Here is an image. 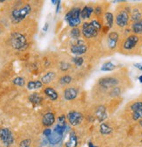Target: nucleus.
I'll return each instance as SVG.
<instances>
[{"label":"nucleus","mask_w":142,"mask_h":147,"mask_svg":"<svg viewBox=\"0 0 142 147\" xmlns=\"http://www.w3.org/2000/svg\"><path fill=\"white\" fill-rule=\"evenodd\" d=\"M31 7L29 4L24 5L23 7L19 8V9H15L12 11L11 12V17L12 20L15 22H19L27 17V15L31 12Z\"/></svg>","instance_id":"nucleus-1"},{"label":"nucleus","mask_w":142,"mask_h":147,"mask_svg":"<svg viewBox=\"0 0 142 147\" xmlns=\"http://www.w3.org/2000/svg\"><path fill=\"white\" fill-rule=\"evenodd\" d=\"M11 44L13 48L21 50L26 46V39L23 34L19 32H14L11 37Z\"/></svg>","instance_id":"nucleus-2"},{"label":"nucleus","mask_w":142,"mask_h":147,"mask_svg":"<svg viewBox=\"0 0 142 147\" xmlns=\"http://www.w3.org/2000/svg\"><path fill=\"white\" fill-rule=\"evenodd\" d=\"M82 34L85 38L86 39H91V38H95L99 34V31L94 28V26L88 22H85L82 25Z\"/></svg>","instance_id":"nucleus-3"},{"label":"nucleus","mask_w":142,"mask_h":147,"mask_svg":"<svg viewBox=\"0 0 142 147\" xmlns=\"http://www.w3.org/2000/svg\"><path fill=\"white\" fill-rule=\"evenodd\" d=\"M129 11L127 10H122L116 15V25L119 27H126L129 23Z\"/></svg>","instance_id":"nucleus-4"},{"label":"nucleus","mask_w":142,"mask_h":147,"mask_svg":"<svg viewBox=\"0 0 142 147\" xmlns=\"http://www.w3.org/2000/svg\"><path fill=\"white\" fill-rule=\"evenodd\" d=\"M0 138L5 146H10L14 142L13 134L8 128H2L0 130Z\"/></svg>","instance_id":"nucleus-5"},{"label":"nucleus","mask_w":142,"mask_h":147,"mask_svg":"<svg viewBox=\"0 0 142 147\" xmlns=\"http://www.w3.org/2000/svg\"><path fill=\"white\" fill-rule=\"evenodd\" d=\"M83 118H84L83 115L80 112L76 111V110H72V111L68 112L67 114V119L73 126L79 125L82 123Z\"/></svg>","instance_id":"nucleus-6"},{"label":"nucleus","mask_w":142,"mask_h":147,"mask_svg":"<svg viewBox=\"0 0 142 147\" xmlns=\"http://www.w3.org/2000/svg\"><path fill=\"white\" fill-rule=\"evenodd\" d=\"M99 84L104 88H113L119 84V80L115 77L107 76L101 78L99 82Z\"/></svg>","instance_id":"nucleus-7"},{"label":"nucleus","mask_w":142,"mask_h":147,"mask_svg":"<svg viewBox=\"0 0 142 147\" xmlns=\"http://www.w3.org/2000/svg\"><path fill=\"white\" fill-rule=\"evenodd\" d=\"M139 38L138 35H135V34L129 35L123 44V48L125 50L130 51L136 47V45L139 43Z\"/></svg>","instance_id":"nucleus-8"},{"label":"nucleus","mask_w":142,"mask_h":147,"mask_svg":"<svg viewBox=\"0 0 142 147\" xmlns=\"http://www.w3.org/2000/svg\"><path fill=\"white\" fill-rule=\"evenodd\" d=\"M119 40V34L116 32H111L107 36V46L110 49L113 50L117 47V43Z\"/></svg>","instance_id":"nucleus-9"},{"label":"nucleus","mask_w":142,"mask_h":147,"mask_svg":"<svg viewBox=\"0 0 142 147\" xmlns=\"http://www.w3.org/2000/svg\"><path fill=\"white\" fill-rule=\"evenodd\" d=\"M78 96V89L75 88H67L64 90V97L67 101H72Z\"/></svg>","instance_id":"nucleus-10"},{"label":"nucleus","mask_w":142,"mask_h":147,"mask_svg":"<svg viewBox=\"0 0 142 147\" xmlns=\"http://www.w3.org/2000/svg\"><path fill=\"white\" fill-rule=\"evenodd\" d=\"M87 51V46L84 43L81 44H78V45H73L72 47H71V52L72 53L75 54V55H82L84 53H85Z\"/></svg>","instance_id":"nucleus-11"},{"label":"nucleus","mask_w":142,"mask_h":147,"mask_svg":"<svg viewBox=\"0 0 142 147\" xmlns=\"http://www.w3.org/2000/svg\"><path fill=\"white\" fill-rule=\"evenodd\" d=\"M43 125L45 127H50L55 123V115L52 112H47L43 116L42 118Z\"/></svg>","instance_id":"nucleus-12"},{"label":"nucleus","mask_w":142,"mask_h":147,"mask_svg":"<svg viewBox=\"0 0 142 147\" xmlns=\"http://www.w3.org/2000/svg\"><path fill=\"white\" fill-rule=\"evenodd\" d=\"M80 15H81V9L80 8H73L71 11H69L65 16V21H67L68 20H71V18H80Z\"/></svg>","instance_id":"nucleus-13"},{"label":"nucleus","mask_w":142,"mask_h":147,"mask_svg":"<svg viewBox=\"0 0 142 147\" xmlns=\"http://www.w3.org/2000/svg\"><path fill=\"white\" fill-rule=\"evenodd\" d=\"M95 115H96V117L97 119L101 123L103 122L105 119H106L107 117V115H106V109H105V106H99L96 109V112H95Z\"/></svg>","instance_id":"nucleus-14"},{"label":"nucleus","mask_w":142,"mask_h":147,"mask_svg":"<svg viewBox=\"0 0 142 147\" xmlns=\"http://www.w3.org/2000/svg\"><path fill=\"white\" fill-rule=\"evenodd\" d=\"M62 138H63V135H60L55 131H52V133L47 138L49 143L51 144H53V145H55V144H58L61 142L62 140Z\"/></svg>","instance_id":"nucleus-15"},{"label":"nucleus","mask_w":142,"mask_h":147,"mask_svg":"<svg viewBox=\"0 0 142 147\" xmlns=\"http://www.w3.org/2000/svg\"><path fill=\"white\" fill-rule=\"evenodd\" d=\"M78 146V138L76 133L73 131L70 132L69 140L65 143V147H77Z\"/></svg>","instance_id":"nucleus-16"},{"label":"nucleus","mask_w":142,"mask_h":147,"mask_svg":"<svg viewBox=\"0 0 142 147\" xmlns=\"http://www.w3.org/2000/svg\"><path fill=\"white\" fill-rule=\"evenodd\" d=\"M45 94L51 100V101H56L59 97V95L57 93V91L52 88L51 87H47L45 88Z\"/></svg>","instance_id":"nucleus-17"},{"label":"nucleus","mask_w":142,"mask_h":147,"mask_svg":"<svg viewBox=\"0 0 142 147\" xmlns=\"http://www.w3.org/2000/svg\"><path fill=\"white\" fill-rule=\"evenodd\" d=\"M93 12H94V9L93 7H91V6H85L81 10L80 17L83 18V20H87V18H89L91 17Z\"/></svg>","instance_id":"nucleus-18"},{"label":"nucleus","mask_w":142,"mask_h":147,"mask_svg":"<svg viewBox=\"0 0 142 147\" xmlns=\"http://www.w3.org/2000/svg\"><path fill=\"white\" fill-rule=\"evenodd\" d=\"M55 77H56V74L54 72H49V73H47L46 75H45L42 77L41 82L44 84H48V83L51 82L53 80H54Z\"/></svg>","instance_id":"nucleus-19"},{"label":"nucleus","mask_w":142,"mask_h":147,"mask_svg":"<svg viewBox=\"0 0 142 147\" xmlns=\"http://www.w3.org/2000/svg\"><path fill=\"white\" fill-rule=\"evenodd\" d=\"M132 31L135 35L142 34V20L138 22H134L132 25Z\"/></svg>","instance_id":"nucleus-20"},{"label":"nucleus","mask_w":142,"mask_h":147,"mask_svg":"<svg viewBox=\"0 0 142 147\" xmlns=\"http://www.w3.org/2000/svg\"><path fill=\"white\" fill-rule=\"evenodd\" d=\"M99 131L102 135H109L112 133L113 129L105 123H102L99 126Z\"/></svg>","instance_id":"nucleus-21"},{"label":"nucleus","mask_w":142,"mask_h":147,"mask_svg":"<svg viewBox=\"0 0 142 147\" xmlns=\"http://www.w3.org/2000/svg\"><path fill=\"white\" fill-rule=\"evenodd\" d=\"M29 101L31 103L35 104V105H38V104H40L41 103V102L43 101V98L39 96V94H38V93H33V94H31L29 96Z\"/></svg>","instance_id":"nucleus-22"},{"label":"nucleus","mask_w":142,"mask_h":147,"mask_svg":"<svg viewBox=\"0 0 142 147\" xmlns=\"http://www.w3.org/2000/svg\"><path fill=\"white\" fill-rule=\"evenodd\" d=\"M105 20L106 22V26H107L109 29L112 28L113 25V21H114V18L113 13L111 12H105Z\"/></svg>","instance_id":"nucleus-23"},{"label":"nucleus","mask_w":142,"mask_h":147,"mask_svg":"<svg viewBox=\"0 0 142 147\" xmlns=\"http://www.w3.org/2000/svg\"><path fill=\"white\" fill-rule=\"evenodd\" d=\"M43 86V83L41 81H30L27 83V88L28 89H37V88H40Z\"/></svg>","instance_id":"nucleus-24"},{"label":"nucleus","mask_w":142,"mask_h":147,"mask_svg":"<svg viewBox=\"0 0 142 147\" xmlns=\"http://www.w3.org/2000/svg\"><path fill=\"white\" fill-rule=\"evenodd\" d=\"M131 18H132V20L133 21V23L141 20V13H140V11H139V9L134 8V9L132 10Z\"/></svg>","instance_id":"nucleus-25"},{"label":"nucleus","mask_w":142,"mask_h":147,"mask_svg":"<svg viewBox=\"0 0 142 147\" xmlns=\"http://www.w3.org/2000/svg\"><path fill=\"white\" fill-rule=\"evenodd\" d=\"M116 68V66L111 62V61H107V62H105L102 65L100 70L101 71H105V72H110V71H113Z\"/></svg>","instance_id":"nucleus-26"},{"label":"nucleus","mask_w":142,"mask_h":147,"mask_svg":"<svg viewBox=\"0 0 142 147\" xmlns=\"http://www.w3.org/2000/svg\"><path fill=\"white\" fill-rule=\"evenodd\" d=\"M68 23V25L73 27V28H76L78 27L80 24H81V18H71V20H68L66 21Z\"/></svg>","instance_id":"nucleus-27"},{"label":"nucleus","mask_w":142,"mask_h":147,"mask_svg":"<svg viewBox=\"0 0 142 147\" xmlns=\"http://www.w3.org/2000/svg\"><path fill=\"white\" fill-rule=\"evenodd\" d=\"M66 129H67V125L66 124L65 125H62V124H59L58 123L54 127V130H53V131H55V132H57V133H59L60 135H63Z\"/></svg>","instance_id":"nucleus-28"},{"label":"nucleus","mask_w":142,"mask_h":147,"mask_svg":"<svg viewBox=\"0 0 142 147\" xmlns=\"http://www.w3.org/2000/svg\"><path fill=\"white\" fill-rule=\"evenodd\" d=\"M72 81H73L72 76H70L69 75H65V76H62L60 78L59 82L61 84H63V85H66V84H69V83L72 82Z\"/></svg>","instance_id":"nucleus-29"},{"label":"nucleus","mask_w":142,"mask_h":147,"mask_svg":"<svg viewBox=\"0 0 142 147\" xmlns=\"http://www.w3.org/2000/svg\"><path fill=\"white\" fill-rule=\"evenodd\" d=\"M12 82H13V84H15V85H17V86H19V87H23L24 85H25V79L23 78V77H16V78H14L13 79V81H12Z\"/></svg>","instance_id":"nucleus-30"},{"label":"nucleus","mask_w":142,"mask_h":147,"mask_svg":"<svg viewBox=\"0 0 142 147\" xmlns=\"http://www.w3.org/2000/svg\"><path fill=\"white\" fill-rule=\"evenodd\" d=\"M130 108L133 112L137 111V110H140V109H142V102H135L131 105Z\"/></svg>","instance_id":"nucleus-31"},{"label":"nucleus","mask_w":142,"mask_h":147,"mask_svg":"<svg viewBox=\"0 0 142 147\" xmlns=\"http://www.w3.org/2000/svg\"><path fill=\"white\" fill-rule=\"evenodd\" d=\"M80 32H81V31H80L78 27L73 28V29H72V31H71V35H72V37L73 38V40H76V39H79V36H80V34H81Z\"/></svg>","instance_id":"nucleus-32"},{"label":"nucleus","mask_w":142,"mask_h":147,"mask_svg":"<svg viewBox=\"0 0 142 147\" xmlns=\"http://www.w3.org/2000/svg\"><path fill=\"white\" fill-rule=\"evenodd\" d=\"M121 93V90L119 87H114L111 89L110 91V96L114 97V96H119Z\"/></svg>","instance_id":"nucleus-33"},{"label":"nucleus","mask_w":142,"mask_h":147,"mask_svg":"<svg viewBox=\"0 0 142 147\" xmlns=\"http://www.w3.org/2000/svg\"><path fill=\"white\" fill-rule=\"evenodd\" d=\"M133 119L134 121L142 120V109L137 110V111L133 112Z\"/></svg>","instance_id":"nucleus-34"},{"label":"nucleus","mask_w":142,"mask_h":147,"mask_svg":"<svg viewBox=\"0 0 142 147\" xmlns=\"http://www.w3.org/2000/svg\"><path fill=\"white\" fill-rule=\"evenodd\" d=\"M73 63H74L76 66L81 67V66L83 65V63H84V59L78 56V57H74V58L73 59Z\"/></svg>","instance_id":"nucleus-35"},{"label":"nucleus","mask_w":142,"mask_h":147,"mask_svg":"<svg viewBox=\"0 0 142 147\" xmlns=\"http://www.w3.org/2000/svg\"><path fill=\"white\" fill-rule=\"evenodd\" d=\"M31 144V139H24L20 142L19 147H30Z\"/></svg>","instance_id":"nucleus-36"},{"label":"nucleus","mask_w":142,"mask_h":147,"mask_svg":"<svg viewBox=\"0 0 142 147\" xmlns=\"http://www.w3.org/2000/svg\"><path fill=\"white\" fill-rule=\"evenodd\" d=\"M91 24L94 26V28H96L99 32L100 31V29L102 28V26H101V24L97 20H92V22H91Z\"/></svg>","instance_id":"nucleus-37"},{"label":"nucleus","mask_w":142,"mask_h":147,"mask_svg":"<svg viewBox=\"0 0 142 147\" xmlns=\"http://www.w3.org/2000/svg\"><path fill=\"white\" fill-rule=\"evenodd\" d=\"M58 123L62 124V125H65L66 124V117L65 115L59 116V118H58Z\"/></svg>","instance_id":"nucleus-38"},{"label":"nucleus","mask_w":142,"mask_h":147,"mask_svg":"<svg viewBox=\"0 0 142 147\" xmlns=\"http://www.w3.org/2000/svg\"><path fill=\"white\" fill-rule=\"evenodd\" d=\"M69 67L70 65L68 63H65V62H62L61 65H60V69L62 71H66L67 69H69Z\"/></svg>","instance_id":"nucleus-39"},{"label":"nucleus","mask_w":142,"mask_h":147,"mask_svg":"<svg viewBox=\"0 0 142 147\" xmlns=\"http://www.w3.org/2000/svg\"><path fill=\"white\" fill-rule=\"evenodd\" d=\"M94 12L97 16H100L102 14V7L101 6H97L94 9Z\"/></svg>","instance_id":"nucleus-40"},{"label":"nucleus","mask_w":142,"mask_h":147,"mask_svg":"<svg viewBox=\"0 0 142 147\" xmlns=\"http://www.w3.org/2000/svg\"><path fill=\"white\" fill-rule=\"evenodd\" d=\"M51 133H52V131L51 130V129H49V128L45 129V131H44V132H43V134H44L46 138H48Z\"/></svg>","instance_id":"nucleus-41"},{"label":"nucleus","mask_w":142,"mask_h":147,"mask_svg":"<svg viewBox=\"0 0 142 147\" xmlns=\"http://www.w3.org/2000/svg\"><path fill=\"white\" fill-rule=\"evenodd\" d=\"M133 66H134L137 69H139V70L142 71V63H135Z\"/></svg>","instance_id":"nucleus-42"},{"label":"nucleus","mask_w":142,"mask_h":147,"mask_svg":"<svg viewBox=\"0 0 142 147\" xmlns=\"http://www.w3.org/2000/svg\"><path fill=\"white\" fill-rule=\"evenodd\" d=\"M48 27H49V25H48V23H45V26H44V27H43V31H44V32H47V30H48Z\"/></svg>","instance_id":"nucleus-43"},{"label":"nucleus","mask_w":142,"mask_h":147,"mask_svg":"<svg viewBox=\"0 0 142 147\" xmlns=\"http://www.w3.org/2000/svg\"><path fill=\"white\" fill-rule=\"evenodd\" d=\"M51 3L53 5H59L60 3V1H59V0H51Z\"/></svg>","instance_id":"nucleus-44"},{"label":"nucleus","mask_w":142,"mask_h":147,"mask_svg":"<svg viewBox=\"0 0 142 147\" xmlns=\"http://www.w3.org/2000/svg\"><path fill=\"white\" fill-rule=\"evenodd\" d=\"M88 147H97V146H95L92 142H89L88 143Z\"/></svg>","instance_id":"nucleus-45"},{"label":"nucleus","mask_w":142,"mask_h":147,"mask_svg":"<svg viewBox=\"0 0 142 147\" xmlns=\"http://www.w3.org/2000/svg\"><path fill=\"white\" fill-rule=\"evenodd\" d=\"M60 3H61V2H60ZM60 3H59V5H57V9H56V12H57V13L59 11V8H60Z\"/></svg>","instance_id":"nucleus-46"},{"label":"nucleus","mask_w":142,"mask_h":147,"mask_svg":"<svg viewBox=\"0 0 142 147\" xmlns=\"http://www.w3.org/2000/svg\"><path fill=\"white\" fill-rule=\"evenodd\" d=\"M139 82L142 83V76H140L139 77Z\"/></svg>","instance_id":"nucleus-47"},{"label":"nucleus","mask_w":142,"mask_h":147,"mask_svg":"<svg viewBox=\"0 0 142 147\" xmlns=\"http://www.w3.org/2000/svg\"><path fill=\"white\" fill-rule=\"evenodd\" d=\"M139 124H140V125H141V127H142V120H140V121H139Z\"/></svg>","instance_id":"nucleus-48"},{"label":"nucleus","mask_w":142,"mask_h":147,"mask_svg":"<svg viewBox=\"0 0 142 147\" xmlns=\"http://www.w3.org/2000/svg\"><path fill=\"white\" fill-rule=\"evenodd\" d=\"M0 32H1V30H0Z\"/></svg>","instance_id":"nucleus-49"}]
</instances>
